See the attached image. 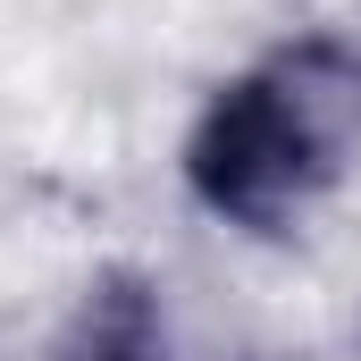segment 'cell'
Returning a JSON list of instances; mask_svg holds the SVG:
<instances>
[{
	"instance_id": "6da1fadb",
	"label": "cell",
	"mask_w": 361,
	"mask_h": 361,
	"mask_svg": "<svg viewBox=\"0 0 361 361\" xmlns=\"http://www.w3.org/2000/svg\"><path fill=\"white\" fill-rule=\"evenodd\" d=\"M353 160L361 51L336 34H302L261 51L244 76H227L202 101L185 135V193L244 235H286Z\"/></svg>"
},
{
	"instance_id": "7a4b0ae2",
	"label": "cell",
	"mask_w": 361,
	"mask_h": 361,
	"mask_svg": "<svg viewBox=\"0 0 361 361\" xmlns=\"http://www.w3.org/2000/svg\"><path fill=\"white\" fill-rule=\"evenodd\" d=\"M51 361H169V319H160V294L135 269H109L85 294L76 328L59 336Z\"/></svg>"
}]
</instances>
